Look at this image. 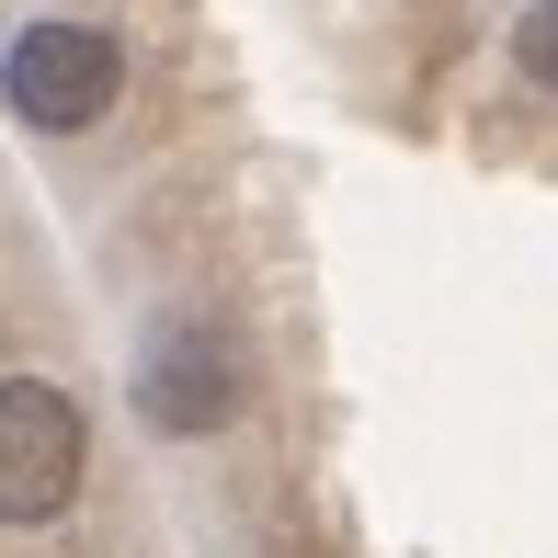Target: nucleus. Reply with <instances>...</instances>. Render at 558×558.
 Wrapping results in <instances>:
<instances>
[{"label": "nucleus", "instance_id": "obj_4", "mask_svg": "<svg viewBox=\"0 0 558 558\" xmlns=\"http://www.w3.org/2000/svg\"><path fill=\"white\" fill-rule=\"evenodd\" d=\"M513 69L558 104V0H524V12H513Z\"/></svg>", "mask_w": 558, "mask_h": 558}, {"label": "nucleus", "instance_id": "obj_3", "mask_svg": "<svg viewBox=\"0 0 558 558\" xmlns=\"http://www.w3.org/2000/svg\"><path fill=\"white\" fill-rule=\"evenodd\" d=\"M240 399H251V376H240V353H228V331H206V319H160L137 353V411H148V434H171V445H206L240 422Z\"/></svg>", "mask_w": 558, "mask_h": 558}, {"label": "nucleus", "instance_id": "obj_1", "mask_svg": "<svg viewBox=\"0 0 558 558\" xmlns=\"http://www.w3.org/2000/svg\"><path fill=\"white\" fill-rule=\"evenodd\" d=\"M0 104L35 137H92L125 104V46L81 12H35L12 46H0Z\"/></svg>", "mask_w": 558, "mask_h": 558}, {"label": "nucleus", "instance_id": "obj_2", "mask_svg": "<svg viewBox=\"0 0 558 558\" xmlns=\"http://www.w3.org/2000/svg\"><path fill=\"white\" fill-rule=\"evenodd\" d=\"M92 478V411L58 376H0V536H35Z\"/></svg>", "mask_w": 558, "mask_h": 558}]
</instances>
